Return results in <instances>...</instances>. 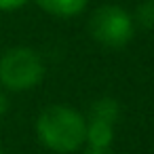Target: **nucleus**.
Masks as SVG:
<instances>
[{"label": "nucleus", "mask_w": 154, "mask_h": 154, "mask_svg": "<svg viewBox=\"0 0 154 154\" xmlns=\"http://www.w3.org/2000/svg\"><path fill=\"white\" fill-rule=\"evenodd\" d=\"M87 116L70 106H49L36 118L38 141L57 154H70L85 146Z\"/></svg>", "instance_id": "nucleus-1"}, {"label": "nucleus", "mask_w": 154, "mask_h": 154, "mask_svg": "<svg viewBox=\"0 0 154 154\" xmlns=\"http://www.w3.org/2000/svg\"><path fill=\"white\" fill-rule=\"evenodd\" d=\"M45 78V63L30 47H13L0 55V87L9 91H30Z\"/></svg>", "instance_id": "nucleus-2"}, {"label": "nucleus", "mask_w": 154, "mask_h": 154, "mask_svg": "<svg viewBox=\"0 0 154 154\" xmlns=\"http://www.w3.org/2000/svg\"><path fill=\"white\" fill-rule=\"evenodd\" d=\"M89 34L106 49H122L135 34L133 15L118 5L97 7L89 19Z\"/></svg>", "instance_id": "nucleus-3"}, {"label": "nucleus", "mask_w": 154, "mask_h": 154, "mask_svg": "<svg viewBox=\"0 0 154 154\" xmlns=\"http://www.w3.org/2000/svg\"><path fill=\"white\" fill-rule=\"evenodd\" d=\"M34 2L49 15L53 17H61V19H68V17H74V15H80L89 0H34Z\"/></svg>", "instance_id": "nucleus-4"}, {"label": "nucleus", "mask_w": 154, "mask_h": 154, "mask_svg": "<svg viewBox=\"0 0 154 154\" xmlns=\"http://www.w3.org/2000/svg\"><path fill=\"white\" fill-rule=\"evenodd\" d=\"M114 141V125L101 120H87L85 143L91 148H110Z\"/></svg>", "instance_id": "nucleus-5"}, {"label": "nucleus", "mask_w": 154, "mask_h": 154, "mask_svg": "<svg viewBox=\"0 0 154 154\" xmlns=\"http://www.w3.org/2000/svg\"><path fill=\"white\" fill-rule=\"evenodd\" d=\"M120 116V103L114 99V97H99L91 103L89 108V116L87 120H101V122H110V125H116Z\"/></svg>", "instance_id": "nucleus-6"}, {"label": "nucleus", "mask_w": 154, "mask_h": 154, "mask_svg": "<svg viewBox=\"0 0 154 154\" xmlns=\"http://www.w3.org/2000/svg\"><path fill=\"white\" fill-rule=\"evenodd\" d=\"M135 26H141L146 30H154V0H143L137 5L133 15Z\"/></svg>", "instance_id": "nucleus-7"}, {"label": "nucleus", "mask_w": 154, "mask_h": 154, "mask_svg": "<svg viewBox=\"0 0 154 154\" xmlns=\"http://www.w3.org/2000/svg\"><path fill=\"white\" fill-rule=\"evenodd\" d=\"M28 0H0V11H17Z\"/></svg>", "instance_id": "nucleus-8"}, {"label": "nucleus", "mask_w": 154, "mask_h": 154, "mask_svg": "<svg viewBox=\"0 0 154 154\" xmlns=\"http://www.w3.org/2000/svg\"><path fill=\"white\" fill-rule=\"evenodd\" d=\"M82 154H112V150L110 148H91V146H87L82 150Z\"/></svg>", "instance_id": "nucleus-9"}, {"label": "nucleus", "mask_w": 154, "mask_h": 154, "mask_svg": "<svg viewBox=\"0 0 154 154\" xmlns=\"http://www.w3.org/2000/svg\"><path fill=\"white\" fill-rule=\"evenodd\" d=\"M5 112H7V97H5L2 89H0V118L5 116Z\"/></svg>", "instance_id": "nucleus-10"}, {"label": "nucleus", "mask_w": 154, "mask_h": 154, "mask_svg": "<svg viewBox=\"0 0 154 154\" xmlns=\"http://www.w3.org/2000/svg\"><path fill=\"white\" fill-rule=\"evenodd\" d=\"M0 154H5V152H2V148H0Z\"/></svg>", "instance_id": "nucleus-11"}]
</instances>
